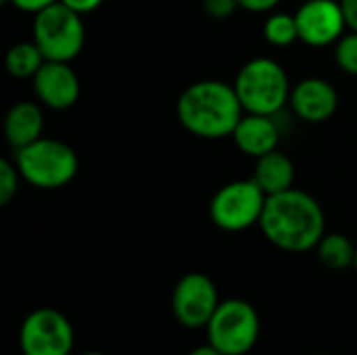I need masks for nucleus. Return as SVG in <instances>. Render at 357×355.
Masks as SVG:
<instances>
[{
	"instance_id": "ddd939ff",
	"label": "nucleus",
	"mask_w": 357,
	"mask_h": 355,
	"mask_svg": "<svg viewBox=\"0 0 357 355\" xmlns=\"http://www.w3.org/2000/svg\"><path fill=\"white\" fill-rule=\"evenodd\" d=\"M232 140L236 149L253 159H259L278 149L280 142V128L274 115H259V113H245L232 132Z\"/></svg>"
},
{
	"instance_id": "f8f14e48",
	"label": "nucleus",
	"mask_w": 357,
	"mask_h": 355,
	"mask_svg": "<svg viewBox=\"0 0 357 355\" xmlns=\"http://www.w3.org/2000/svg\"><path fill=\"white\" fill-rule=\"evenodd\" d=\"M289 105L301 121L324 123L339 109V92L328 80L305 77L293 86Z\"/></svg>"
},
{
	"instance_id": "f03ea898",
	"label": "nucleus",
	"mask_w": 357,
	"mask_h": 355,
	"mask_svg": "<svg viewBox=\"0 0 357 355\" xmlns=\"http://www.w3.org/2000/svg\"><path fill=\"white\" fill-rule=\"evenodd\" d=\"M245 109L232 84L222 80H199L182 90L176 103L180 126L203 140L232 136Z\"/></svg>"
},
{
	"instance_id": "2eb2a0df",
	"label": "nucleus",
	"mask_w": 357,
	"mask_h": 355,
	"mask_svg": "<svg viewBox=\"0 0 357 355\" xmlns=\"http://www.w3.org/2000/svg\"><path fill=\"white\" fill-rule=\"evenodd\" d=\"M257 186L268 195H278L284 192L289 188H293L295 184V163L291 161V157L282 151H272L259 159H255V169L251 176Z\"/></svg>"
},
{
	"instance_id": "6ab92c4d",
	"label": "nucleus",
	"mask_w": 357,
	"mask_h": 355,
	"mask_svg": "<svg viewBox=\"0 0 357 355\" xmlns=\"http://www.w3.org/2000/svg\"><path fill=\"white\" fill-rule=\"evenodd\" d=\"M335 61L343 73L357 77V31L347 29L345 36L335 44Z\"/></svg>"
},
{
	"instance_id": "cd10ccee",
	"label": "nucleus",
	"mask_w": 357,
	"mask_h": 355,
	"mask_svg": "<svg viewBox=\"0 0 357 355\" xmlns=\"http://www.w3.org/2000/svg\"><path fill=\"white\" fill-rule=\"evenodd\" d=\"M354 268H356V272H357V249H356V264H354Z\"/></svg>"
},
{
	"instance_id": "412c9836",
	"label": "nucleus",
	"mask_w": 357,
	"mask_h": 355,
	"mask_svg": "<svg viewBox=\"0 0 357 355\" xmlns=\"http://www.w3.org/2000/svg\"><path fill=\"white\" fill-rule=\"evenodd\" d=\"M238 8H241L238 0H203V10L215 21L230 19Z\"/></svg>"
},
{
	"instance_id": "9b49d317",
	"label": "nucleus",
	"mask_w": 357,
	"mask_h": 355,
	"mask_svg": "<svg viewBox=\"0 0 357 355\" xmlns=\"http://www.w3.org/2000/svg\"><path fill=\"white\" fill-rule=\"evenodd\" d=\"M31 84L38 100L52 111L71 109L82 92L77 73L63 61H46L31 77Z\"/></svg>"
},
{
	"instance_id": "20e7f679",
	"label": "nucleus",
	"mask_w": 357,
	"mask_h": 355,
	"mask_svg": "<svg viewBox=\"0 0 357 355\" xmlns=\"http://www.w3.org/2000/svg\"><path fill=\"white\" fill-rule=\"evenodd\" d=\"M15 165L29 186L38 190H59L73 182L79 169L77 153L59 138H38L15 151Z\"/></svg>"
},
{
	"instance_id": "a878e982",
	"label": "nucleus",
	"mask_w": 357,
	"mask_h": 355,
	"mask_svg": "<svg viewBox=\"0 0 357 355\" xmlns=\"http://www.w3.org/2000/svg\"><path fill=\"white\" fill-rule=\"evenodd\" d=\"M188 355H224V354H220L213 345H209V343H207V345L195 347V349H192Z\"/></svg>"
},
{
	"instance_id": "aec40b11",
	"label": "nucleus",
	"mask_w": 357,
	"mask_h": 355,
	"mask_svg": "<svg viewBox=\"0 0 357 355\" xmlns=\"http://www.w3.org/2000/svg\"><path fill=\"white\" fill-rule=\"evenodd\" d=\"M21 180L23 178H21L15 161L2 159L0 161V205H8L17 197Z\"/></svg>"
},
{
	"instance_id": "a211bd4d",
	"label": "nucleus",
	"mask_w": 357,
	"mask_h": 355,
	"mask_svg": "<svg viewBox=\"0 0 357 355\" xmlns=\"http://www.w3.org/2000/svg\"><path fill=\"white\" fill-rule=\"evenodd\" d=\"M264 38L274 48H289L299 40L297 19L291 13H270L264 21Z\"/></svg>"
},
{
	"instance_id": "1a4fd4ad",
	"label": "nucleus",
	"mask_w": 357,
	"mask_h": 355,
	"mask_svg": "<svg viewBox=\"0 0 357 355\" xmlns=\"http://www.w3.org/2000/svg\"><path fill=\"white\" fill-rule=\"evenodd\" d=\"M215 282L201 272L184 274L172 293V312L184 328H203L220 305Z\"/></svg>"
},
{
	"instance_id": "423d86ee",
	"label": "nucleus",
	"mask_w": 357,
	"mask_h": 355,
	"mask_svg": "<svg viewBox=\"0 0 357 355\" xmlns=\"http://www.w3.org/2000/svg\"><path fill=\"white\" fill-rule=\"evenodd\" d=\"M207 343L224 355H247L259 339L257 310L245 299H226L207 322Z\"/></svg>"
},
{
	"instance_id": "4468645a",
	"label": "nucleus",
	"mask_w": 357,
	"mask_h": 355,
	"mask_svg": "<svg viewBox=\"0 0 357 355\" xmlns=\"http://www.w3.org/2000/svg\"><path fill=\"white\" fill-rule=\"evenodd\" d=\"M44 132V115L40 105L33 100H19L15 103L4 115V138L13 151H19L38 138Z\"/></svg>"
},
{
	"instance_id": "5701e85b",
	"label": "nucleus",
	"mask_w": 357,
	"mask_h": 355,
	"mask_svg": "<svg viewBox=\"0 0 357 355\" xmlns=\"http://www.w3.org/2000/svg\"><path fill=\"white\" fill-rule=\"evenodd\" d=\"M282 0H238L241 8L243 10H249V13H272Z\"/></svg>"
},
{
	"instance_id": "dca6fc26",
	"label": "nucleus",
	"mask_w": 357,
	"mask_h": 355,
	"mask_svg": "<svg viewBox=\"0 0 357 355\" xmlns=\"http://www.w3.org/2000/svg\"><path fill=\"white\" fill-rule=\"evenodd\" d=\"M356 243H351V239H347L341 232H326L318 247V259L322 262V266H326L328 270L335 272H343L347 268H354L356 264Z\"/></svg>"
},
{
	"instance_id": "f257e3e1",
	"label": "nucleus",
	"mask_w": 357,
	"mask_h": 355,
	"mask_svg": "<svg viewBox=\"0 0 357 355\" xmlns=\"http://www.w3.org/2000/svg\"><path fill=\"white\" fill-rule=\"evenodd\" d=\"M259 230L280 251L307 253L326 234V216L316 197L293 186L266 199Z\"/></svg>"
},
{
	"instance_id": "f3484780",
	"label": "nucleus",
	"mask_w": 357,
	"mask_h": 355,
	"mask_svg": "<svg viewBox=\"0 0 357 355\" xmlns=\"http://www.w3.org/2000/svg\"><path fill=\"white\" fill-rule=\"evenodd\" d=\"M44 63H46V56L42 54V50L38 48L33 40L13 44L4 59L8 75L17 80H31Z\"/></svg>"
},
{
	"instance_id": "4be33fe9",
	"label": "nucleus",
	"mask_w": 357,
	"mask_h": 355,
	"mask_svg": "<svg viewBox=\"0 0 357 355\" xmlns=\"http://www.w3.org/2000/svg\"><path fill=\"white\" fill-rule=\"evenodd\" d=\"M6 2H10V4H13L17 10H21V13L38 15L40 10L48 8L50 4H54V2H59V0H6Z\"/></svg>"
},
{
	"instance_id": "6e6552de",
	"label": "nucleus",
	"mask_w": 357,
	"mask_h": 355,
	"mask_svg": "<svg viewBox=\"0 0 357 355\" xmlns=\"http://www.w3.org/2000/svg\"><path fill=\"white\" fill-rule=\"evenodd\" d=\"M75 333L69 318L52 308H40L25 316L19 328L23 355H69Z\"/></svg>"
},
{
	"instance_id": "9d476101",
	"label": "nucleus",
	"mask_w": 357,
	"mask_h": 355,
	"mask_svg": "<svg viewBox=\"0 0 357 355\" xmlns=\"http://www.w3.org/2000/svg\"><path fill=\"white\" fill-rule=\"evenodd\" d=\"M295 19L299 40L312 48L335 46L349 29L341 0H305L297 8Z\"/></svg>"
},
{
	"instance_id": "b1692460",
	"label": "nucleus",
	"mask_w": 357,
	"mask_h": 355,
	"mask_svg": "<svg viewBox=\"0 0 357 355\" xmlns=\"http://www.w3.org/2000/svg\"><path fill=\"white\" fill-rule=\"evenodd\" d=\"M59 2H63L65 6H69L71 10H75L77 15H88V13H94L96 8H100V4L105 2V0H59Z\"/></svg>"
},
{
	"instance_id": "393cba45",
	"label": "nucleus",
	"mask_w": 357,
	"mask_h": 355,
	"mask_svg": "<svg viewBox=\"0 0 357 355\" xmlns=\"http://www.w3.org/2000/svg\"><path fill=\"white\" fill-rule=\"evenodd\" d=\"M345 19H347V27L351 31H357V0H341Z\"/></svg>"
},
{
	"instance_id": "7ed1b4c3",
	"label": "nucleus",
	"mask_w": 357,
	"mask_h": 355,
	"mask_svg": "<svg viewBox=\"0 0 357 355\" xmlns=\"http://www.w3.org/2000/svg\"><path fill=\"white\" fill-rule=\"evenodd\" d=\"M234 90L245 113L278 115L291 98V80L287 69L270 56H255L247 61L236 77Z\"/></svg>"
},
{
	"instance_id": "0eeeda50",
	"label": "nucleus",
	"mask_w": 357,
	"mask_h": 355,
	"mask_svg": "<svg viewBox=\"0 0 357 355\" xmlns=\"http://www.w3.org/2000/svg\"><path fill=\"white\" fill-rule=\"evenodd\" d=\"M268 195L253 178L234 180L215 190L209 201V220L224 232H245L259 226Z\"/></svg>"
},
{
	"instance_id": "39448f33",
	"label": "nucleus",
	"mask_w": 357,
	"mask_h": 355,
	"mask_svg": "<svg viewBox=\"0 0 357 355\" xmlns=\"http://www.w3.org/2000/svg\"><path fill=\"white\" fill-rule=\"evenodd\" d=\"M31 40L38 44L46 61L71 63L86 44V27L82 15L63 2H54L33 15Z\"/></svg>"
},
{
	"instance_id": "bb28decb",
	"label": "nucleus",
	"mask_w": 357,
	"mask_h": 355,
	"mask_svg": "<svg viewBox=\"0 0 357 355\" xmlns=\"http://www.w3.org/2000/svg\"><path fill=\"white\" fill-rule=\"evenodd\" d=\"M82 355H105V354H100V352H86V354H82Z\"/></svg>"
}]
</instances>
